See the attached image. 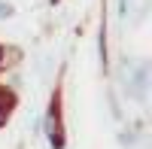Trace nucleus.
<instances>
[{
  "instance_id": "f257e3e1",
  "label": "nucleus",
  "mask_w": 152,
  "mask_h": 149,
  "mask_svg": "<svg viewBox=\"0 0 152 149\" xmlns=\"http://www.w3.org/2000/svg\"><path fill=\"white\" fill-rule=\"evenodd\" d=\"M40 131L46 134V140L52 149H67V125H64V91L61 85H55L52 97H49L46 116L40 122Z\"/></svg>"
},
{
  "instance_id": "f03ea898",
  "label": "nucleus",
  "mask_w": 152,
  "mask_h": 149,
  "mask_svg": "<svg viewBox=\"0 0 152 149\" xmlns=\"http://www.w3.org/2000/svg\"><path fill=\"white\" fill-rule=\"evenodd\" d=\"M122 91L137 104H146L149 94V61H122Z\"/></svg>"
},
{
  "instance_id": "7ed1b4c3",
  "label": "nucleus",
  "mask_w": 152,
  "mask_h": 149,
  "mask_svg": "<svg viewBox=\"0 0 152 149\" xmlns=\"http://www.w3.org/2000/svg\"><path fill=\"white\" fill-rule=\"evenodd\" d=\"M15 107H18V94H15V88L0 82V128H6V122L12 119V113H15Z\"/></svg>"
},
{
  "instance_id": "20e7f679",
  "label": "nucleus",
  "mask_w": 152,
  "mask_h": 149,
  "mask_svg": "<svg viewBox=\"0 0 152 149\" xmlns=\"http://www.w3.org/2000/svg\"><path fill=\"white\" fill-rule=\"evenodd\" d=\"M140 131H143V122H137V125H125L122 131H119V146L122 149H134L137 146V137H140Z\"/></svg>"
},
{
  "instance_id": "39448f33",
  "label": "nucleus",
  "mask_w": 152,
  "mask_h": 149,
  "mask_svg": "<svg viewBox=\"0 0 152 149\" xmlns=\"http://www.w3.org/2000/svg\"><path fill=\"white\" fill-rule=\"evenodd\" d=\"M107 97H110V113H113V119H116V122H125V113H122V104H119L116 91H110Z\"/></svg>"
},
{
  "instance_id": "423d86ee",
  "label": "nucleus",
  "mask_w": 152,
  "mask_h": 149,
  "mask_svg": "<svg viewBox=\"0 0 152 149\" xmlns=\"http://www.w3.org/2000/svg\"><path fill=\"white\" fill-rule=\"evenodd\" d=\"M128 12H131V0H116V15L125 21L128 18Z\"/></svg>"
},
{
  "instance_id": "0eeeda50",
  "label": "nucleus",
  "mask_w": 152,
  "mask_h": 149,
  "mask_svg": "<svg viewBox=\"0 0 152 149\" xmlns=\"http://www.w3.org/2000/svg\"><path fill=\"white\" fill-rule=\"evenodd\" d=\"M12 15H15V6L6 3V0H0V21H6V18H12Z\"/></svg>"
},
{
  "instance_id": "6e6552de",
  "label": "nucleus",
  "mask_w": 152,
  "mask_h": 149,
  "mask_svg": "<svg viewBox=\"0 0 152 149\" xmlns=\"http://www.w3.org/2000/svg\"><path fill=\"white\" fill-rule=\"evenodd\" d=\"M12 52V49H6V46H0V76L6 73V55Z\"/></svg>"
},
{
  "instance_id": "1a4fd4ad",
  "label": "nucleus",
  "mask_w": 152,
  "mask_h": 149,
  "mask_svg": "<svg viewBox=\"0 0 152 149\" xmlns=\"http://www.w3.org/2000/svg\"><path fill=\"white\" fill-rule=\"evenodd\" d=\"M52 3H58V0H52Z\"/></svg>"
}]
</instances>
